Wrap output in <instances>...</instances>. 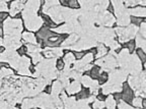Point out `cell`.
Returning a JSON list of instances; mask_svg holds the SVG:
<instances>
[{
    "label": "cell",
    "mask_w": 146,
    "mask_h": 109,
    "mask_svg": "<svg viewBox=\"0 0 146 109\" xmlns=\"http://www.w3.org/2000/svg\"><path fill=\"white\" fill-rule=\"evenodd\" d=\"M7 17H8V13H7L6 11H1V12H0V24H2Z\"/></svg>",
    "instance_id": "7c38bea8"
},
{
    "label": "cell",
    "mask_w": 146,
    "mask_h": 109,
    "mask_svg": "<svg viewBox=\"0 0 146 109\" xmlns=\"http://www.w3.org/2000/svg\"><path fill=\"white\" fill-rule=\"evenodd\" d=\"M56 66H57V69L63 71L64 67H65V62H64L63 59H58L57 62H56Z\"/></svg>",
    "instance_id": "9c48e42d"
},
{
    "label": "cell",
    "mask_w": 146,
    "mask_h": 109,
    "mask_svg": "<svg viewBox=\"0 0 146 109\" xmlns=\"http://www.w3.org/2000/svg\"><path fill=\"white\" fill-rule=\"evenodd\" d=\"M124 47H126L129 50V52L132 53L133 51L135 50V47H136V43H135L134 40H130V41L126 42L125 44H124Z\"/></svg>",
    "instance_id": "277c9868"
},
{
    "label": "cell",
    "mask_w": 146,
    "mask_h": 109,
    "mask_svg": "<svg viewBox=\"0 0 146 109\" xmlns=\"http://www.w3.org/2000/svg\"><path fill=\"white\" fill-rule=\"evenodd\" d=\"M136 54H137V56H138V58L141 60V62L142 63H145L146 62V53H145V51L143 50V49H141V48H138L136 50Z\"/></svg>",
    "instance_id": "3957f363"
},
{
    "label": "cell",
    "mask_w": 146,
    "mask_h": 109,
    "mask_svg": "<svg viewBox=\"0 0 146 109\" xmlns=\"http://www.w3.org/2000/svg\"><path fill=\"white\" fill-rule=\"evenodd\" d=\"M143 21L144 18L142 16H135V15L130 16V23L134 26H140Z\"/></svg>",
    "instance_id": "7a4b0ae2"
},
{
    "label": "cell",
    "mask_w": 146,
    "mask_h": 109,
    "mask_svg": "<svg viewBox=\"0 0 146 109\" xmlns=\"http://www.w3.org/2000/svg\"><path fill=\"white\" fill-rule=\"evenodd\" d=\"M100 67H98V65H94V66H92V67L90 68V71H88V75H89V77H90V79H98V77H100Z\"/></svg>",
    "instance_id": "6da1fadb"
},
{
    "label": "cell",
    "mask_w": 146,
    "mask_h": 109,
    "mask_svg": "<svg viewBox=\"0 0 146 109\" xmlns=\"http://www.w3.org/2000/svg\"><path fill=\"white\" fill-rule=\"evenodd\" d=\"M106 107L105 102H102V101H94L92 103V108L94 109H104Z\"/></svg>",
    "instance_id": "5b68a950"
},
{
    "label": "cell",
    "mask_w": 146,
    "mask_h": 109,
    "mask_svg": "<svg viewBox=\"0 0 146 109\" xmlns=\"http://www.w3.org/2000/svg\"><path fill=\"white\" fill-rule=\"evenodd\" d=\"M72 54L76 59H82L83 57L85 56L86 52H85V51H79V52H77V51H74V52H72Z\"/></svg>",
    "instance_id": "8992f818"
},
{
    "label": "cell",
    "mask_w": 146,
    "mask_h": 109,
    "mask_svg": "<svg viewBox=\"0 0 146 109\" xmlns=\"http://www.w3.org/2000/svg\"><path fill=\"white\" fill-rule=\"evenodd\" d=\"M98 83H100V84H105L108 80V75L106 73H100V77H98Z\"/></svg>",
    "instance_id": "52a82bcc"
},
{
    "label": "cell",
    "mask_w": 146,
    "mask_h": 109,
    "mask_svg": "<svg viewBox=\"0 0 146 109\" xmlns=\"http://www.w3.org/2000/svg\"><path fill=\"white\" fill-rule=\"evenodd\" d=\"M68 7H70V8H79V3L76 0H70V1H68Z\"/></svg>",
    "instance_id": "30bf717a"
},
{
    "label": "cell",
    "mask_w": 146,
    "mask_h": 109,
    "mask_svg": "<svg viewBox=\"0 0 146 109\" xmlns=\"http://www.w3.org/2000/svg\"><path fill=\"white\" fill-rule=\"evenodd\" d=\"M141 107H142V108H146V99H142Z\"/></svg>",
    "instance_id": "5bb4252c"
},
{
    "label": "cell",
    "mask_w": 146,
    "mask_h": 109,
    "mask_svg": "<svg viewBox=\"0 0 146 109\" xmlns=\"http://www.w3.org/2000/svg\"><path fill=\"white\" fill-rule=\"evenodd\" d=\"M141 104H142V99L141 98H134L132 101V105L134 107H136V108H138V107H141Z\"/></svg>",
    "instance_id": "ba28073f"
},
{
    "label": "cell",
    "mask_w": 146,
    "mask_h": 109,
    "mask_svg": "<svg viewBox=\"0 0 146 109\" xmlns=\"http://www.w3.org/2000/svg\"><path fill=\"white\" fill-rule=\"evenodd\" d=\"M113 98H114L115 101L122 100V92H114V94H113Z\"/></svg>",
    "instance_id": "8fae6325"
},
{
    "label": "cell",
    "mask_w": 146,
    "mask_h": 109,
    "mask_svg": "<svg viewBox=\"0 0 146 109\" xmlns=\"http://www.w3.org/2000/svg\"><path fill=\"white\" fill-rule=\"evenodd\" d=\"M46 93L47 94H51L52 93V86H47L46 87Z\"/></svg>",
    "instance_id": "4fadbf2b"
}]
</instances>
